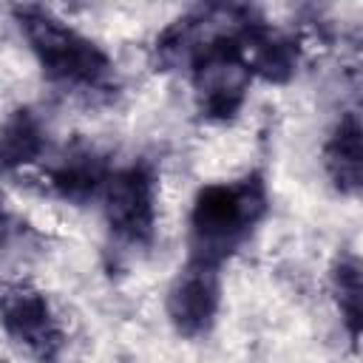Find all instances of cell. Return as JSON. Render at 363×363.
Here are the masks:
<instances>
[{"instance_id": "cell-6", "label": "cell", "mask_w": 363, "mask_h": 363, "mask_svg": "<svg viewBox=\"0 0 363 363\" xmlns=\"http://www.w3.org/2000/svg\"><path fill=\"white\" fill-rule=\"evenodd\" d=\"M326 167L340 190L354 193L360 187V125L354 113L343 116L335 128L326 145Z\"/></svg>"}, {"instance_id": "cell-1", "label": "cell", "mask_w": 363, "mask_h": 363, "mask_svg": "<svg viewBox=\"0 0 363 363\" xmlns=\"http://www.w3.org/2000/svg\"><path fill=\"white\" fill-rule=\"evenodd\" d=\"M264 213L267 187L258 176L201 187L190 213V261L218 267L250 238Z\"/></svg>"}, {"instance_id": "cell-5", "label": "cell", "mask_w": 363, "mask_h": 363, "mask_svg": "<svg viewBox=\"0 0 363 363\" xmlns=\"http://www.w3.org/2000/svg\"><path fill=\"white\" fill-rule=\"evenodd\" d=\"M0 320L17 343H23L31 354H37L43 360H51L62 346V332H60L45 298L34 289H23V286L11 289L3 298Z\"/></svg>"}, {"instance_id": "cell-8", "label": "cell", "mask_w": 363, "mask_h": 363, "mask_svg": "<svg viewBox=\"0 0 363 363\" xmlns=\"http://www.w3.org/2000/svg\"><path fill=\"white\" fill-rule=\"evenodd\" d=\"M43 150V130L31 111H17L0 130V167H17L31 162Z\"/></svg>"}, {"instance_id": "cell-2", "label": "cell", "mask_w": 363, "mask_h": 363, "mask_svg": "<svg viewBox=\"0 0 363 363\" xmlns=\"http://www.w3.org/2000/svg\"><path fill=\"white\" fill-rule=\"evenodd\" d=\"M17 20L43 74L51 82L65 88L96 91L111 79L113 68L108 54L48 9L23 6L17 9Z\"/></svg>"}, {"instance_id": "cell-9", "label": "cell", "mask_w": 363, "mask_h": 363, "mask_svg": "<svg viewBox=\"0 0 363 363\" xmlns=\"http://www.w3.org/2000/svg\"><path fill=\"white\" fill-rule=\"evenodd\" d=\"M335 286H337V301L340 309L346 315L349 332L357 337V326H360V272L354 261H340L337 272H335Z\"/></svg>"}, {"instance_id": "cell-7", "label": "cell", "mask_w": 363, "mask_h": 363, "mask_svg": "<svg viewBox=\"0 0 363 363\" xmlns=\"http://www.w3.org/2000/svg\"><path fill=\"white\" fill-rule=\"evenodd\" d=\"M108 173L102 159L94 150H82V153H71L65 156V162L54 170V184L57 190L71 199V201H85L88 196H94L96 190H102Z\"/></svg>"}, {"instance_id": "cell-4", "label": "cell", "mask_w": 363, "mask_h": 363, "mask_svg": "<svg viewBox=\"0 0 363 363\" xmlns=\"http://www.w3.org/2000/svg\"><path fill=\"white\" fill-rule=\"evenodd\" d=\"M218 303H221L218 267L187 261V267L176 275L167 292V315L173 326L184 337H199L213 326Z\"/></svg>"}, {"instance_id": "cell-3", "label": "cell", "mask_w": 363, "mask_h": 363, "mask_svg": "<svg viewBox=\"0 0 363 363\" xmlns=\"http://www.w3.org/2000/svg\"><path fill=\"white\" fill-rule=\"evenodd\" d=\"M111 233L128 247H147L156 227V179L145 164H130L102 184Z\"/></svg>"}]
</instances>
